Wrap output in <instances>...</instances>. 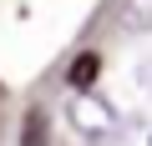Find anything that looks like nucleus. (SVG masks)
I'll return each mask as SVG.
<instances>
[{
    "label": "nucleus",
    "instance_id": "1",
    "mask_svg": "<svg viewBox=\"0 0 152 146\" xmlns=\"http://www.w3.org/2000/svg\"><path fill=\"white\" fill-rule=\"evenodd\" d=\"M66 116H71V131L81 136L86 146H117L122 141V116L96 91H71L66 96Z\"/></svg>",
    "mask_w": 152,
    "mask_h": 146
},
{
    "label": "nucleus",
    "instance_id": "2",
    "mask_svg": "<svg viewBox=\"0 0 152 146\" xmlns=\"http://www.w3.org/2000/svg\"><path fill=\"white\" fill-rule=\"evenodd\" d=\"M117 30L122 35H147L152 30V0H117Z\"/></svg>",
    "mask_w": 152,
    "mask_h": 146
},
{
    "label": "nucleus",
    "instance_id": "3",
    "mask_svg": "<svg viewBox=\"0 0 152 146\" xmlns=\"http://www.w3.org/2000/svg\"><path fill=\"white\" fill-rule=\"evenodd\" d=\"M91 81H96V55H81L66 70V86H76V91H91Z\"/></svg>",
    "mask_w": 152,
    "mask_h": 146
},
{
    "label": "nucleus",
    "instance_id": "4",
    "mask_svg": "<svg viewBox=\"0 0 152 146\" xmlns=\"http://www.w3.org/2000/svg\"><path fill=\"white\" fill-rule=\"evenodd\" d=\"M46 111H31L26 116V126H20V146H46Z\"/></svg>",
    "mask_w": 152,
    "mask_h": 146
},
{
    "label": "nucleus",
    "instance_id": "5",
    "mask_svg": "<svg viewBox=\"0 0 152 146\" xmlns=\"http://www.w3.org/2000/svg\"><path fill=\"white\" fill-rule=\"evenodd\" d=\"M142 86H147V91H152V65H142Z\"/></svg>",
    "mask_w": 152,
    "mask_h": 146
},
{
    "label": "nucleus",
    "instance_id": "6",
    "mask_svg": "<svg viewBox=\"0 0 152 146\" xmlns=\"http://www.w3.org/2000/svg\"><path fill=\"white\" fill-rule=\"evenodd\" d=\"M147 146H152V141H147Z\"/></svg>",
    "mask_w": 152,
    "mask_h": 146
}]
</instances>
